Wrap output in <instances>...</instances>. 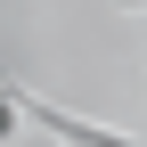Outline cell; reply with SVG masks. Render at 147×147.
<instances>
[{"label": "cell", "mask_w": 147, "mask_h": 147, "mask_svg": "<svg viewBox=\"0 0 147 147\" xmlns=\"http://www.w3.org/2000/svg\"><path fill=\"white\" fill-rule=\"evenodd\" d=\"M0 139H8V106H0Z\"/></svg>", "instance_id": "obj_1"}]
</instances>
